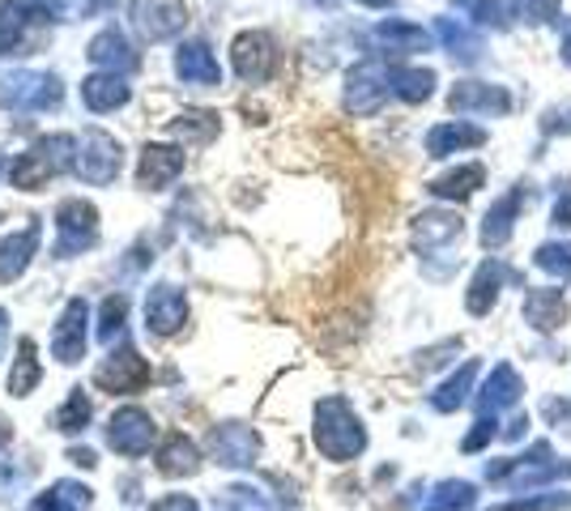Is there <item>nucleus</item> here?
I'll list each match as a JSON object with an SVG mask.
<instances>
[{
  "label": "nucleus",
  "instance_id": "f257e3e1",
  "mask_svg": "<svg viewBox=\"0 0 571 511\" xmlns=\"http://www.w3.org/2000/svg\"><path fill=\"white\" fill-rule=\"evenodd\" d=\"M316 447L328 460H354L367 447V431L358 426V417L342 396H328L316 405Z\"/></svg>",
  "mask_w": 571,
  "mask_h": 511
},
{
  "label": "nucleus",
  "instance_id": "f03ea898",
  "mask_svg": "<svg viewBox=\"0 0 571 511\" xmlns=\"http://www.w3.org/2000/svg\"><path fill=\"white\" fill-rule=\"evenodd\" d=\"M486 478L504 481L508 490H529V486H541V481L571 478V460H554L550 444H534V452H525V456H511V460L491 465Z\"/></svg>",
  "mask_w": 571,
  "mask_h": 511
},
{
  "label": "nucleus",
  "instance_id": "7ed1b4c3",
  "mask_svg": "<svg viewBox=\"0 0 571 511\" xmlns=\"http://www.w3.org/2000/svg\"><path fill=\"white\" fill-rule=\"evenodd\" d=\"M452 111H465V116H508L511 95L504 86H491V81H456L452 95H448Z\"/></svg>",
  "mask_w": 571,
  "mask_h": 511
},
{
  "label": "nucleus",
  "instance_id": "20e7f679",
  "mask_svg": "<svg viewBox=\"0 0 571 511\" xmlns=\"http://www.w3.org/2000/svg\"><path fill=\"white\" fill-rule=\"evenodd\" d=\"M520 392H525V380H520V371H516L511 362H499V367H495V371L486 376L482 392L474 396L477 414H482V417L504 414V410H511V405L520 401Z\"/></svg>",
  "mask_w": 571,
  "mask_h": 511
},
{
  "label": "nucleus",
  "instance_id": "39448f33",
  "mask_svg": "<svg viewBox=\"0 0 571 511\" xmlns=\"http://www.w3.org/2000/svg\"><path fill=\"white\" fill-rule=\"evenodd\" d=\"M461 214H448V209H431L422 218H413V252L431 256V252H444L461 239Z\"/></svg>",
  "mask_w": 571,
  "mask_h": 511
},
{
  "label": "nucleus",
  "instance_id": "423d86ee",
  "mask_svg": "<svg viewBox=\"0 0 571 511\" xmlns=\"http://www.w3.org/2000/svg\"><path fill=\"white\" fill-rule=\"evenodd\" d=\"M273 64H278V47H273L269 34L248 31L235 39V68H239L244 81H265L273 73Z\"/></svg>",
  "mask_w": 571,
  "mask_h": 511
},
{
  "label": "nucleus",
  "instance_id": "0eeeda50",
  "mask_svg": "<svg viewBox=\"0 0 571 511\" xmlns=\"http://www.w3.org/2000/svg\"><path fill=\"white\" fill-rule=\"evenodd\" d=\"M132 22L146 39H166L184 26V0H137Z\"/></svg>",
  "mask_w": 571,
  "mask_h": 511
},
{
  "label": "nucleus",
  "instance_id": "6e6552de",
  "mask_svg": "<svg viewBox=\"0 0 571 511\" xmlns=\"http://www.w3.org/2000/svg\"><path fill=\"white\" fill-rule=\"evenodd\" d=\"M77 171H82V180H90V184L116 180V171H120V145H116L107 132H90L86 145H82Z\"/></svg>",
  "mask_w": 571,
  "mask_h": 511
},
{
  "label": "nucleus",
  "instance_id": "1a4fd4ad",
  "mask_svg": "<svg viewBox=\"0 0 571 511\" xmlns=\"http://www.w3.org/2000/svg\"><path fill=\"white\" fill-rule=\"evenodd\" d=\"M384 98H388V86H384V77L371 68V64H358V68H349L346 77V107L354 116H376L384 107Z\"/></svg>",
  "mask_w": 571,
  "mask_h": 511
},
{
  "label": "nucleus",
  "instance_id": "9d476101",
  "mask_svg": "<svg viewBox=\"0 0 571 511\" xmlns=\"http://www.w3.org/2000/svg\"><path fill=\"white\" fill-rule=\"evenodd\" d=\"M520 205H525V188L504 192V196L491 205V214H486V222H482V248H486V252L504 248L511 239V226L520 218Z\"/></svg>",
  "mask_w": 571,
  "mask_h": 511
},
{
  "label": "nucleus",
  "instance_id": "9b49d317",
  "mask_svg": "<svg viewBox=\"0 0 571 511\" xmlns=\"http://www.w3.org/2000/svg\"><path fill=\"white\" fill-rule=\"evenodd\" d=\"M477 145H486V132L465 124V120H448V124L427 132V154H431V159H452V154L477 150Z\"/></svg>",
  "mask_w": 571,
  "mask_h": 511
},
{
  "label": "nucleus",
  "instance_id": "f8f14e48",
  "mask_svg": "<svg viewBox=\"0 0 571 511\" xmlns=\"http://www.w3.org/2000/svg\"><path fill=\"white\" fill-rule=\"evenodd\" d=\"M98 388H107V392H137L141 383L150 380V367L137 358L132 350L125 354H111L103 367H98Z\"/></svg>",
  "mask_w": 571,
  "mask_h": 511
},
{
  "label": "nucleus",
  "instance_id": "ddd939ff",
  "mask_svg": "<svg viewBox=\"0 0 571 511\" xmlns=\"http://www.w3.org/2000/svg\"><path fill=\"white\" fill-rule=\"evenodd\" d=\"M525 319H529L538 333H559V328L568 324V298H563V290H554V286L529 290V298H525Z\"/></svg>",
  "mask_w": 571,
  "mask_h": 511
},
{
  "label": "nucleus",
  "instance_id": "4468645a",
  "mask_svg": "<svg viewBox=\"0 0 571 511\" xmlns=\"http://www.w3.org/2000/svg\"><path fill=\"white\" fill-rule=\"evenodd\" d=\"M52 350L61 362H77L82 350H86V303L82 298H73L68 307H64L61 324H56V333H52Z\"/></svg>",
  "mask_w": 571,
  "mask_h": 511
},
{
  "label": "nucleus",
  "instance_id": "2eb2a0df",
  "mask_svg": "<svg viewBox=\"0 0 571 511\" xmlns=\"http://www.w3.org/2000/svg\"><path fill=\"white\" fill-rule=\"evenodd\" d=\"M504 278H508V269H504L499 260L477 264L474 282H470V290H465V312H470V316H486V312L499 303V286H504Z\"/></svg>",
  "mask_w": 571,
  "mask_h": 511
},
{
  "label": "nucleus",
  "instance_id": "dca6fc26",
  "mask_svg": "<svg viewBox=\"0 0 571 511\" xmlns=\"http://www.w3.org/2000/svg\"><path fill=\"white\" fill-rule=\"evenodd\" d=\"M150 435H154V422L150 414H141V410H125V414L111 417V447L116 452H128V456H137V452H146L150 447Z\"/></svg>",
  "mask_w": 571,
  "mask_h": 511
},
{
  "label": "nucleus",
  "instance_id": "f3484780",
  "mask_svg": "<svg viewBox=\"0 0 571 511\" xmlns=\"http://www.w3.org/2000/svg\"><path fill=\"white\" fill-rule=\"evenodd\" d=\"M435 34H440V43H444L448 56H456V61L477 64L482 56H486L482 34L470 31V26H465V22H456V18H440V22H435Z\"/></svg>",
  "mask_w": 571,
  "mask_h": 511
},
{
  "label": "nucleus",
  "instance_id": "a211bd4d",
  "mask_svg": "<svg viewBox=\"0 0 571 511\" xmlns=\"http://www.w3.org/2000/svg\"><path fill=\"white\" fill-rule=\"evenodd\" d=\"M376 43H380L384 52H397V56H413V52H427L431 47V34L422 31V26H413V22H384L376 26Z\"/></svg>",
  "mask_w": 571,
  "mask_h": 511
},
{
  "label": "nucleus",
  "instance_id": "6ab92c4d",
  "mask_svg": "<svg viewBox=\"0 0 571 511\" xmlns=\"http://www.w3.org/2000/svg\"><path fill=\"white\" fill-rule=\"evenodd\" d=\"M184 294L171 286H159L150 298H146V319L154 324V333H171V328H180L184 324Z\"/></svg>",
  "mask_w": 571,
  "mask_h": 511
},
{
  "label": "nucleus",
  "instance_id": "aec40b11",
  "mask_svg": "<svg viewBox=\"0 0 571 511\" xmlns=\"http://www.w3.org/2000/svg\"><path fill=\"white\" fill-rule=\"evenodd\" d=\"M482 184H486V171L477 162H470V166H456V171H448L440 180H431V196H440V200H470Z\"/></svg>",
  "mask_w": 571,
  "mask_h": 511
},
{
  "label": "nucleus",
  "instance_id": "412c9836",
  "mask_svg": "<svg viewBox=\"0 0 571 511\" xmlns=\"http://www.w3.org/2000/svg\"><path fill=\"white\" fill-rule=\"evenodd\" d=\"M474 376H477V362L470 358V362H461L456 367V376L448 383H440L435 392H431V405L440 410V414H452V410H461L465 401H470V392H474Z\"/></svg>",
  "mask_w": 571,
  "mask_h": 511
},
{
  "label": "nucleus",
  "instance_id": "4be33fe9",
  "mask_svg": "<svg viewBox=\"0 0 571 511\" xmlns=\"http://www.w3.org/2000/svg\"><path fill=\"white\" fill-rule=\"evenodd\" d=\"M388 90L406 102H422L435 95V73L431 68H392L388 73Z\"/></svg>",
  "mask_w": 571,
  "mask_h": 511
},
{
  "label": "nucleus",
  "instance_id": "5701e85b",
  "mask_svg": "<svg viewBox=\"0 0 571 511\" xmlns=\"http://www.w3.org/2000/svg\"><path fill=\"white\" fill-rule=\"evenodd\" d=\"M180 166H184V154H180V150L150 145V150H146V159H141V188H162Z\"/></svg>",
  "mask_w": 571,
  "mask_h": 511
},
{
  "label": "nucleus",
  "instance_id": "b1692460",
  "mask_svg": "<svg viewBox=\"0 0 571 511\" xmlns=\"http://www.w3.org/2000/svg\"><path fill=\"white\" fill-rule=\"evenodd\" d=\"M474 499H477L474 481L448 478L431 490V499H427V508L422 511H465V508H474Z\"/></svg>",
  "mask_w": 571,
  "mask_h": 511
},
{
  "label": "nucleus",
  "instance_id": "393cba45",
  "mask_svg": "<svg viewBox=\"0 0 571 511\" xmlns=\"http://www.w3.org/2000/svg\"><path fill=\"white\" fill-rule=\"evenodd\" d=\"M180 73H184V81H201V86H218V61L209 56V47H201V43H192L180 52Z\"/></svg>",
  "mask_w": 571,
  "mask_h": 511
},
{
  "label": "nucleus",
  "instance_id": "a878e982",
  "mask_svg": "<svg viewBox=\"0 0 571 511\" xmlns=\"http://www.w3.org/2000/svg\"><path fill=\"white\" fill-rule=\"evenodd\" d=\"M214 447H218L223 465H248L256 452V435L252 431H244V426H226V431L214 435Z\"/></svg>",
  "mask_w": 571,
  "mask_h": 511
},
{
  "label": "nucleus",
  "instance_id": "bb28decb",
  "mask_svg": "<svg viewBox=\"0 0 571 511\" xmlns=\"http://www.w3.org/2000/svg\"><path fill=\"white\" fill-rule=\"evenodd\" d=\"M82 98H86V107H95V111H111V107H120L128 98L125 81L111 73V77H90L86 86H82Z\"/></svg>",
  "mask_w": 571,
  "mask_h": 511
},
{
  "label": "nucleus",
  "instance_id": "cd10ccee",
  "mask_svg": "<svg viewBox=\"0 0 571 511\" xmlns=\"http://www.w3.org/2000/svg\"><path fill=\"white\" fill-rule=\"evenodd\" d=\"M452 4L465 9V18H474L477 26H495V31L508 26V4L504 0H452Z\"/></svg>",
  "mask_w": 571,
  "mask_h": 511
},
{
  "label": "nucleus",
  "instance_id": "c85d7f7f",
  "mask_svg": "<svg viewBox=\"0 0 571 511\" xmlns=\"http://www.w3.org/2000/svg\"><path fill=\"white\" fill-rule=\"evenodd\" d=\"M534 264L559 282H571V243H541L534 252Z\"/></svg>",
  "mask_w": 571,
  "mask_h": 511
},
{
  "label": "nucleus",
  "instance_id": "c756f323",
  "mask_svg": "<svg viewBox=\"0 0 571 511\" xmlns=\"http://www.w3.org/2000/svg\"><path fill=\"white\" fill-rule=\"evenodd\" d=\"M34 252V230L26 235H18V239H9L4 248H0V278L9 282V278H18L22 269H26V256Z\"/></svg>",
  "mask_w": 571,
  "mask_h": 511
},
{
  "label": "nucleus",
  "instance_id": "7c9ffc66",
  "mask_svg": "<svg viewBox=\"0 0 571 511\" xmlns=\"http://www.w3.org/2000/svg\"><path fill=\"white\" fill-rule=\"evenodd\" d=\"M559 4L563 0H511V13L525 22V26H550L559 18Z\"/></svg>",
  "mask_w": 571,
  "mask_h": 511
},
{
  "label": "nucleus",
  "instance_id": "2f4dec72",
  "mask_svg": "<svg viewBox=\"0 0 571 511\" xmlns=\"http://www.w3.org/2000/svg\"><path fill=\"white\" fill-rule=\"evenodd\" d=\"M159 469L162 474H188V469H196V452L184 444V435H171V444L162 447L159 456Z\"/></svg>",
  "mask_w": 571,
  "mask_h": 511
},
{
  "label": "nucleus",
  "instance_id": "473e14b6",
  "mask_svg": "<svg viewBox=\"0 0 571 511\" xmlns=\"http://www.w3.org/2000/svg\"><path fill=\"white\" fill-rule=\"evenodd\" d=\"M571 508V494H534V499H516V503H504V508L491 511H563Z\"/></svg>",
  "mask_w": 571,
  "mask_h": 511
},
{
  "label": "nucleus",
  "instance_id": "72a5a7b5",
  "mask_svg": "<svg viewBox=\"0 0 571 511\" xmlns=\"http://www.w3.org/2000/svg\"><path fill=\"white\" fill-rule=\"evenodd\" d=\"M541 417H546L554 431L571 435V401H563V396H550V401L541 405Z\"/></svg>",
  "mask_w": 571,
  "mask_h": 511
},
{
  "label": "nucleus",
  "instance_id": "f704fd0d",
  "mask_svg": "<svg viewBox=\"0 0 571 511\" xmlns=\"http://www.w3.org/2000/svg\"><path fill=\"white\" fill-rule=\"evenodd\" d=\"M86 417H90V405H86V396H82V392H73V396H68V405L61 410V417H56V422H61V431H77V426H82Z\"/></svg>",
  "mask_w": 571,
  "mask_h": 511
},
{
  "label": "nucleus",
  "instance_id": "c9c22d12",
  "mask_svg": "<svg viewBox=\"0 0 571 511\" xmlns=\"http://www.w3.org/2000/svg\"><path fill=\"white\" fill-rule=\"evenodd\" d=\"M550 222L559 226V230H571V184H559V200H554Z\"/></svg>",
  "mask_w": 571,
  "mask_h": 511
},
{
  "label": "nucleus",
  "instance_id": "e433bc0d",
  "mask_svg": "<svg viewBox=\"0 0 571 511\" xmlns=\"http://www.w3.org/2000/svg\"><path fill=\"white\" fill-rule=\"evenodd\" d=\"M491 435H495V422H491V417H482V422H477L474 426V435H465V452H477V447L486 444V439H491Z\"/></svg>",
  "mask_w": 571,
  "mask_h": 511
},
{
  "label": "nucleus",
  "instance_id": "4c0bfd02",
  "mask_svg": "<svg viewBox=\"0 0 571 511\" xmlns=\"http://www.w3.org/2000/svg\"><path fill=\"white\" fill-rule=\"evenodd\" d=\"M541 132H571V111H546V120H541Z\"/></svg>",
  "mask_w": 571,
  "mask_h": 511
},
{
  "label": "nucleus",
  "instance_id": "58836bf2",
  "mask_svg": "<svg viewBox=\"0 0 571 511\" xmlns=\"http://www.w3.org/2000/svg\"><path fill=\"white\" fill-rule=\"evenodd\" d=\"M525 426H529V417H511L508 426H504V435L508 439H525Z\"/></svg>",
  "mask_w": 571,
  "mask_h": 511
},
{
  "label": "nucleus",
  "instance_id": "ea45409f",
  "mask_svg": "<svg viewBox=\"0 0 571 511\" xmlns=\"http://www.w3.org/2000/svg\"><path fill=\"white\" fill-rule=\"evenodd\" d=\"M563 64L571 68V26H568V34H563Z\"/></svg>",
  "mask_w": 571,
  "mask_h": 511
},
{
  "label": "nucleus",
  "instance_id": "a19ab883",
  "mask_svg": "<svg viewBox=\"0 0 571 511\" xmlns=\"http://www.w3.org/2000/svg\"><path fill=\"white\" fill-rule=\"evenodd\" d=\"M358 4H371V9H388L392 0H358Z\"/></svg>",
  "mask_w": 571,
  "mask_h": 511
},
{
  "label": "nucleus",
  "instance_id": "79ce46f5",
  "mask_svg": "<svg viewBox=\"0 0 571 511\" xmlns=\"http://www.w3.org/2000/svg\"><path fill=\"white\" fill-rule=\"evenodd\" d=\"M0 337H4V316H0Z\"/></svg>",
  "mask_w": 571,
  "mask_h": 511
}]
</instances>
